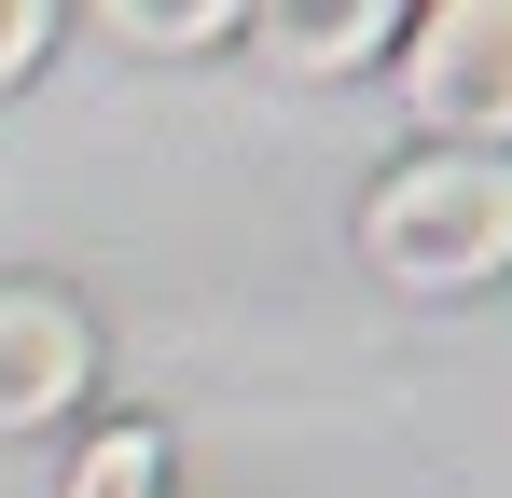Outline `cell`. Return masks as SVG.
Returning <instances> with one entry per match:
<instances>
[{"label": "cell", "mask_w": 512, "mask_h": 498, "mask_svg": "<svg viewBox=\"0 0 512 498\" xmlns=\"http://www.w3.org/2000/svg\"><path fill=\"white\" fill-rule=\"evenodd\" d=\"M374 263L416 277V291H457V277H499L512 263V166L499 153H429L374 194Z\"/></svg>", "instance_id": "6da1fadb"}, {"label": "cell", "mask_w": 512, "mask_h": 498, "mask_svg": "<svg viewBox=\"0 0 512 498\" xmlns=\"http://www.w3.org/2000/svg\"><path fill=\"white\" fill-rule=\"evenodd\" d=\"M402 97L443 125V153H499L512 139V0H443L402 28Z\"/></svg>", "instance_id": "7a4b0ae2"}, {"label": "cell", "mask_w": 512, "mask_h": 498, "mask_svg": "<svg viewBox=\"0 0 512 498\" xmlns=\"http://www.w3.org/2000/svg\"><path fill=\"white\" fill-rule=\"evenodd\" d=\"M84 360H97V332L56 305V291H0V429H42V415H70L84 402Z\"/></svg>", "instance_id": "3957f363"}, {"label": "cell", "mask_w": 512, "mask_h": 498, "mask_svg": "<svg viewBox=\"0 0 512 498\" xmlns=\"http://www.w3.org/2000/svg\"><path fill=\"white\" fill-rule=\"evenodd\" d=\"M263 56H277V70H360V56H388V0H333V14H263Z\"/></svg>", "instance_id": "277c9868"}, {"label": "cell", "mask_w": 512, "mask_h": 498, "mask_svg": "<svg viewBox=\"0 0 512 498\" xmlns=\"http://www.w3.org/2000/svg\"><path fill=\"white\" fill-rule=\"evenodd\" d=\"M70 498H167V443H153V429H97Z\"/></svg>", "instance_id": "5b68a950"}, {"label": "cell", "mask_w": 512, "mask_h": 498, "mask_svg": "<svg viewBox=\"0 0 512 498\" xmlns=\"http://www.w3.org/2000/svg\"><path fill=\"white\" fill-rule=\"evenodd\" d=\"M222 28H236V14H222V0H111V42H222Z\"/></svg>", "instance_id": "8992f818"}, {"label": "cell", "mask_w": 512, "mask_h": 498, "mask_svg": "<svg viewBox=\"0 0 512 498\" xmlns=\"http://www.w3.org/2000/svg\"><path fill=\"white\" fill-rule=\"evenodd\" d=\"M42 28H56L42 0H0V83H14V70H28V56H42Z\"/></svg>", "instance_id": "52a82bcc"}]
</instances>
